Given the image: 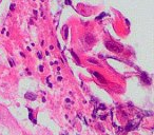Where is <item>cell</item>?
<instances>
[{
	"label": "cell",
	"mask_w": 154,
	"mask_h": 135,
	"mask_svg": "<svg viewBox=\"0 0 154 135\" xmlns=\"http://www.w3.org/2000/svg\"><path fill=\"white\" fill-rule=\"evenodd\" d=\"M106 46H107L108 50H110V51H112L114 53H120V52H122L121 45H119V44H117V43H115L113 41H107L106 42Z\"/></svg>",
	"instance_id": "1"
},
{
	"label": "cell",
	"mask_w": 154,
	"mask_h": 135,
	"mask_svg": "<svg viewBox=\"0 0 154 135\" xmlns=\"http://www.w3.org/2000/svg\"><path fill=\"white\" fill-rule=\"evenodd\" d=\"M85 41H86L88 44H92V43L95 41V38H94L93 35H91V34H87V35L85 36Z\"/></svg>",
	"instance_id": "2"
},
{
	"label": "cell",
	"mask_w": 154,
	"mask_h": 135,
	"mask_svg": "<svg viewBox=\"0 0 154 135\" xmlns=\"http://www.w3.org/2000/svg\"><path fill=\"white\" fill-rule=\"evenodd\" d=\"M136 127H137V124H136L135 121H131V122L128 124L126 130H127V131H131V130H134Z\"/></svg>",
	"instance_id": "3"
},
{
	"label": "cell",
	"mask_w": 154,
	"mask_h": 135,
	"mask_svg": "<svg viewBox=\"0 0 154 135\" xmlns=\"http://www.w3.org/2000/svg\"><path fill=\"white\" fill-rule=\"evenodd\" d=\"M141 79H143V81L146 83L147 85H151V79L148 77V75L146 73H141Z\"/></svg>",
	"instance_id": "4"
},
{
	"label": "cell",
	"mask_w": 154,
	"mask_h": 135,
	"mask_svg": "<svg viewBox=\"0 0 154 135\" xmlns=\"http://www.w3.org/2000/svg\"><path fill=\"white\" fill-rule=\"evenodd\" d=\"M24 97H25V98H27V99H29V100H32V101H33V100H35V99H36V97H37V96H36V95H35L34 93L28 92L27 94H25V95H24Z\"/></svg>",
	"instance_id": "5"
},
{
	"label": "cell",
	"mask_w": 154,
	"mask_h": 135,
	"mask_svg": "<svg viewBox=\"0 0 154 135\" xmlns=\"http://www.w3.org/2000/svg\"><path fill=\"white\" fill-rule=\"evenodd\" d=\"M92 74H93V75H94V76H95V77H96V78H97V79L99 80V81H100V83H106V80H105V78H104V77H102V76H101V75H100L99 73H97V72H93Z\"/></svg>",
	"instance_id": "6"
},
{
	"label": "cell",
	"mask_w": 154,
	"mask_h": 135,
	"mask_svg": "<svg viewBox=\"0 0 154 135\" xmlns=\"http://www.w3.org/2000/svg\"><path fill=\"white\" fill-rule=\"evenodd\" d=\"M68 36H69V28H68V25H64V28H63V38L67 40Z\"/></svg>",
	"instance_id": "7"
},
{
	"label": "cell",
	"mask_w": 154,
	"mask_h": 135,
	"mask_svg": "<svg viewBox=\"0 0 154 135\" xmlns=\"http://www.w3.org/2000/svg\"><path fill=\"white\" fill-rule=\"evenodd\" d=\"M70 52H71V54H72V56L74 57V59L76 60V62H77V63H78V64H80V61H79V58H78V57H77V55H76V54H75V53H74L73 51H70Z\"/></svg>",
	"instance_id": "8"
},
{
	"label": "cell",
	"mask_w": 154,
	"mask_h": 135,
	"mask_svg": "<svg viewBox=\"0 0 154 135\" xmlns=\"http://www.w3.org/2000/svg\"><path fill=\"white\" fill-rule=\"evenodd\" d=\"M29 117H30V119H31V120H32V121H33L34 124L36 122V120H35V118L33 117V113H32V110H31V109H29Z\"/></svg>",
	"instance_id": "9"
},
{
	"label": "cell",
	"mask_w": 154,
	"mask_h": 135,
	"mask_svg": "<svg viewBox=\"0 0 154 135\" xmlns=\"http://www.w3.org/2000/svg\"><path fill=\"white\" fill-rule=\"evenodd\" d=\"M99 109H104L105 110L106 109V105L105 104H99Z\"/></svg>",
	"instance_id": "10"
},
{
	"label": "cell",
	"mask_w": 154,
	"mask_h": 135,
	"mask_svg": "<svg viewBox=\"0 0 154 135\" xmlns=\"http://www.w3.org/2000/svg\"><path fill=\"white\" fill-rule=\"evenodd\" d=\"M89 61H90V62H92V63H97V61H96V60H92V58H90V59H89Z\"/></svg>",
	"instance_id": "11"
},
{
	"label": "cell",
	"mask_w": 154,
	"mask_h": 135,
	"mask_svg": "<svg viewBox=\"0 0 154 135\" xmlns=\"http://www.w3.org/2000/svg\"><path fill=\"white\" fill-rule=\"evenodd\" d=\"M10 64H11L12 67L14 66V62H13V60H12V59H10Z\"/></svg>",
	"instance_id": "12"
},
{
	"label": "cell",
	"mask_w": 154,
	"mask_h": 135,
	"mask_svg": "<svg viewBox=\"0 0 154 135\" xmlns=\"http://www.w3.org/2000/svg\"><path fill=\"white\" fill-rule=\"evenodd\" d=\"M14 8H15V4H12L11 5V10H14Z\"/></svg>",
	"instance_id": "13"
}]
</instances>
